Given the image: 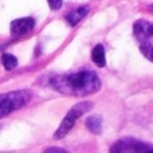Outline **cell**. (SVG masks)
Here are the masks:
<instances>
[{
  "mask_svg": "<svg viewBox=\"0 0 153 153\" xmlns=\"http://www.w3.org/2000/svg\"><path fill=\"white\" fill-rule=\"evenodd\" d=\"M91 58L93 62L97 65L98 67H103L106 65V55H105V48L102 45H97L94 46L91 51Z\"/></svg>",
  "mask_w": 153,
  "mask_h": 153,
  "instance_id": "obj_9",
  "label": "cell"
},
{
  "mask_svg": "<svg viewBox=\"0 0 153 153\" xmlns=\"http://www.w3.org/2000/svg\"><path fill=\"white\" fill-rule=\"evenodd\" d=\"M31 101V91L18 90L0 94V118L24 108Z\"/></svg>",
  "mask_w": 153,
  "mask_h": 153,
  "instance_id": "obj_3",
  "label": "cell"
},
{
  "mask_svg": "<svg viewBox=\"0 0 153 153\" xmlns=\"http://www.w3.org/2000/svg\"><path fill=\"white\" fill-rule=\"evenodd\" d=\"M148 11H149L151 13H153V4H151V5L148 7Z\"/></svg>",
  "mask_w": 153,
  "mask_h": 153,
  "instance_id": "obj_13",
  "label": "cell"
},
{
  "mask_svg": "<svg viewBox=\"0 0 153 153\" xmlns=\"http://www.w3.org/2000/svg\"><path fill=\"white\" fill-rule=\"evenodd\" d=\"M91 109H93V103L87 102V101L79 102V103H76V105H74L69 110V113L66 114L63 121L61 122V125H59V128L56 129V132L54 133V138H55V140H61V138H63L65 136H67V133L74 128L76 120L81 118L83 114L89 113Z\"/></svg>",
  "mask_w": 153,
  "mask_h": 153,
  "instance_id": "obj_4",
  "label": "cell"
},
{
  "mask_svg": "<svg viewBox=\"0 0 153 153\" xmlns=\"http://www.w3.org/2000/svg\"><path fill=\"white\" fill-rule=\"evenodd\" d=\"M86 128L89 132L94 133V134H100V133L102 132V117L98 116V114L87 117Z\"/></svg>",
  "mask_w": 153,
  "mask_h": 153,
  "instance_id": "obj_8",
  "label": "cell"
},
{
  "mask_svg": "<svg viewBox=\"0 0 153 153\" xmlns=\"http://www.w3.org/2000/svg\"><path fill=\"white\" fill-rule=\"evenodd\" d=\"M46 152H48V153H66L67 151L66 149H63V148H47L46 149Z\"/></svg>",
  "mask_w": 153,
  "mask_h": 153,
  "instance_id": "obj_12",
  "label": "cell"
},
{
  "mask_svg": "<svg viewBox=\"0 0 153 153\" xmlns=\"http://www.w3.org/2000/svg\"><path fill=\"white\" fill-rule=\"evenodd\" d=\"M48 1V5H50L51 10L56 11L59 10V8L62 7V4H63V0H47Z\"/></svg>",
  "mask_w": 153,
  "mask_h": 153,
  "instance_id": "obj_11",
  "label": "cell"
},
{
  "mask_svg": "<svg viewBox=\"0 0 153 153\" xmlns=\"http://www.w3.org/2000/svg\"><path fill=\"white\" fill-rule=\"evenodd\" d=\"M54 90L71 97H85L97 93L101 89V79L93 70H79L70 74L56 75L50 79Z\"/></svg>",
  "mask_w": 153,
  "mask_h": 153,
  "instance_id": "obj_1",
  "label": "cell"
},
{
  "mask_svg": "<svg viewBox=\"0 0 153 153\" xmlns=\"http://www.w3.org/2000/svg\"><path fill=\"white\" fill-rule=\"evenodd\" d=\"M34 27H35V20L32 18H20L11 23L10 31L12 36H22V35H26L27 32L32 31Z\"/></svg>",
  "mask_w": 153,
  "mask_h": 153,
  "instance_id": "obj_6",
  "label": "cell"
},
{
  "mask_svg": "<svg viewBox=\"0 0 153 153\" xmlns=\"http://www.w3.org/2000/svg\"><path fill=\"white\" fill-rule=\"evenodd\" d=\"M0 128H1V125H0Z\"/></svg>",
  "mask_w": 153,
  "mask_h": 153,
  "instance_id": "obj_14",
  "label": "cell"
},
{
  "mask_svg": "<svg viewBox=\"0 0 153 153\" xmlns=\"http://www.w3.org/2000/svg\"><path fill=\"white\" fill-rule=\"evenodd\" d=\"M1 63H3V66H4L5 70L11 71V70H13L16 66H18V59H16V56L12 55V54L4 53L1 55Z\"/></svg>",
  "mask_w": 153,
  "mask_h": 153,
  "instance_id": "obj_10",
  "label": "cell"
},
{
  "mask_svg": "<svg viewBox=\"0 0 153 153\" xmlns=\"http://www.w3.org/2000/svg\"><path fill=\"white\" fill-rule=\"evenodd\" d=\"M87 13H89V7L87 5H82V7H78L75 10L70 11L66 15V20L70 23V26H76Z\"/></svg>",
  "mask_w": 153,
  "mask_h": 153,
  "instance_id": "obj_7",
  "label": "cell"
},
{
  "mask_svg": "<svg viewBox=\"0 0 153 153\" xmlns=\"http://www.w3.org/2000/svg\"><path fill=\"white\" fill-rule=\"evenodd\" d=\"M133 36L140 53L153 62V22L138 19L133 24Z\"/></svg>",
  "mask_w": 153,
  "mask_h": 153,
  "instance_id": "obj_2",
  "label": "cell"
},
{
  "mask_svg": "<svg viewBox=\"0 0 153 153\" xmlns=\"http://www.w3.org/2000/svg\"><path fill=\"white\" fill-rule=\"evenodd\" d=\"M110 152L114 153H153V145L132 137L118 140L110 146Z\"/></svg>",
  "mask_w": 153,
  "mask_h": 153,
  "instance_id": "obj_5",
  "label": "cell"
}]
</instances>
